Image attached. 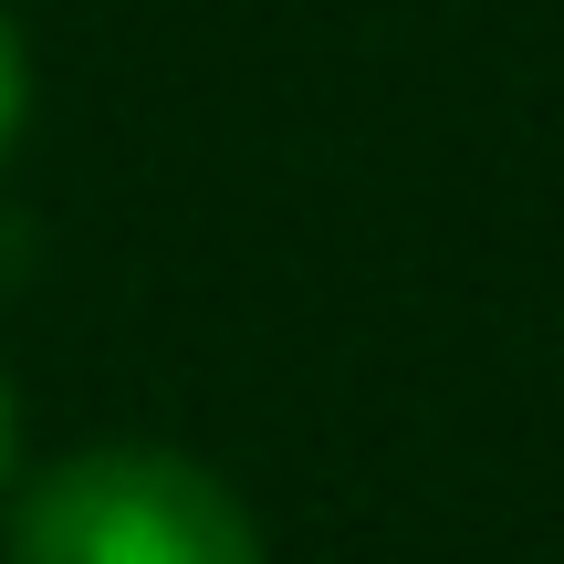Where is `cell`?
<instances>
[{
	"label": "cell",
	"instance_id": "1",
	"mask_svg": "<svg viewBox=\"0 0 564 564\" xmlns=\"http://www.w3.org/2000/svg\"><path fill=\"white\" fill-rule=\"evenodd\" d=\"M11 564H262V533L178 449H74L21 491Z\"/></svg>",
	"mask_w": 564,
	"mask_h": 564
},
{
	"label": "cell",
	"instance_id": "2",
	"mask_svg": "<svg viewBox=\"0 0 564 564\" xmlns=\"http://www.w3.org/2000/svg\"><path fill=\"white\" fill-rule=\"evenodd\" d=\"M21 105H32V63H21V32H11V11H0V147L21 137Z\"/></svg>",
	"mask_w": 564,
	"mask_h": 564
},
{
	"label": "cell",
	"instance_id": "3",
	"mask_svg": "<svg viewBox=\"0 0 564 564\" xmlns=\"http://www.w3.org/2000/svg\"><path fill=\"white\" fill-rule=\"evenodd\" d=\"M11 460H21V398H11V377H0V481H11Z\"/></svg>",
	"mask_w": 564,
	"mask_h": 564
}]
</instances>
